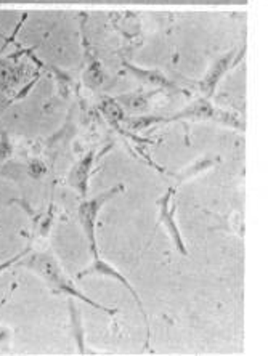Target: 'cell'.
Segmentation results:
<instances>
[{
  "label": "cell",
  "mask_w": 268,
  "mask_h": 356,
  "mask_svg": "<svg viewBox=\"0 0 268 356\" xmlns=\"http://www.w3.org/2000/svg\"><path fill=\"white\" fill-rule=\"evenodd\" d=\"M173 195H175V190L169 188L162 197L157 201V206H159V222L164 225L167 233L171 234V239L173 241V245H175L178 252L182 255H188V250L185 248V243H183L180 228L175 222V204H173Z\"/></svg>",
  "instance_id": "3"
},
{
  "label": "cell",
  "mask_w": 268,
  "mask_h": 356,
  "mask_svg": "<svg viewBox=\"0 0 268 356\" xmlns=\"http://www.w3.org/2000/svg\"><path fill=\"white\" fill-rule=\"evenodd\" d=\"M12 154H13L12 141H10L7 134H3L2 137H0V164H2L3 161H7L8 158H12Z\"/></svg>",
  "instance_id": "7"
},
{
  "label": "cell",
  "mask_w": 268,
  "mask_h": 356,
  "mask_svg": "<svg viewBox=\"0 0 268 356\" xmlns=\"http://www.w3.org/2000/svg\"><path fill=\"white\" fill-rule=\"evenodd\" d=\"M130 108L132 109H143L145 108V104H146V102H145V98H140V97H136V98H132L130 99V102L127 103Z\"/></svg>",
  "instance_id": "11"
},
{
  "label": "cell",
  "mask_w": 268,
  "mask_h": 356,
  "mask_svg": "<svg viewBox=\"0 0 268 356\" xmlns=\"http://www.w3.org/2000/svg\"><path fill=\"white\" fill-rule=\"evenodd\" d=\"M93 156H95L93 151L84 156V159L77 162L76 167L70 174V185L74 188L81 196H86L88 191V178H90V172L93 165Z\"/></svg>",
  "instance_id": "5"
},
{
  "label": "cell",
  "mask_w": 268,
  "mask_h": 356,
  "mask_svg": "<svg viewBox=\"0 0 268 356\" xmlns=\"http://www.w3.org/2000/svg\"><path fill=\"white\" fill-rule=\"evenodd\" d=\"M23 265L33 270L34 273H38L42 280L49 282V284L54 287L56 292H60V294H65L68 297H74V298H77V300L87 303V305L93 307L95 310L107 313V315H109V316H113L118 313V310H113V308H107V307L100 305V303L93 302L90 297L82 294V292L79 291L74 284H72V281L70 280V277L63 273L61 266L58 265L56 260L54 257H50V255L34 254V255H31L29 259H26Z\"/></svg>",
  "instance_id": "1"
},
{
  "label": "cell",
  "mask_w": 268,
  "mask_h": 356,
  "mask_svg": "<svg viewBox=\"0 0 268 356\" xmlns=\"http://www.w3.org/2000/svg\"><path fill=\"white\" fill-rule=\"evenodd\" d=\"M102 111L104 113V116H108L113 120H123L124 119V111L123 108L119 106L114 99H103L102 102Z\"/></svg>",
  "instance_id": "6"
},
{
  "label": "cell",
  "mask_w": 268,
  "mask_h": 356,
  "mask_svg": "<svg viewBox=\"0 0 268 356\" xmlns=\"http://www.w3.org/2000/svg\"><path fill=\"white\" fill-rule=\"evenodd\" d=\"M28 172H29L31 177L38 180V178H42V177H44V175L47 174V165H45L42 161L34 159V161L29 164Z\"/></svg>",
  "instance_id": "8"
},
{
  "label": "cell",
  "mask_w": 268,
  "mask_h": 356,
  "mask_svg": "<svg viewBox=\"0 0 268 356\" xmlns=\"http://www.w3.org/2000/svg\"><path fill=\"white\" fill-rule=\"evenodd\" d=\"M12 79H13L12 70H10V67H7V66L0 67V87H2L3 90L10 86V82H12Z\"/></svg>",
  "instance_id": "10"
},
{
  "label": "cell",
  "mask_w": 268,
  "mask_h": 356,
  "mask_svg": "<svg viewBox=\"0 0 268 356\" xmlns=\"http://www.w3.org/2000/svg\"><path fill=\"white\" fill-rule=\"evenodd\" d=\"M28 254H29V249H24V250H21L19 254L15 255V257L8 259L7 261H2V264H0V275H2L3 271H7L10 266H13L15 264H17V261H19L23 257H26V255H28Z\"/></svg>",
  "instance_id": "9"
},
{
  "label": "cell",
  "mask_w": 268,
  "mask_h": 356,
  "mask_svg": "<svg viewBox=\"0 0 268 356\" xmlns=\"http://www.w3.org/2000/svg\"><path fill=\"white\" fill-rule=\"evenodd\" d=\"M88 275H102V276H109V277H113V280L119 281L120 284H123V286L125 287V289H127V291L130 292V294H132V297L135 298L136 305H139V308H140V313H141V316H143V319H145V324H146V331H148V334H150L148 316H146L145 307H143V303H141V300H140L139 294H136V291L134 289V286L130 284V282H129L127 277H125L123 273H119V271L116 270L114 266H111V265H109V264H107V261H103V260L100 259V257H95V261H93V265H92V266H88V268H87L86 271H82V273H79L77 276H79V277H84V276H88Z\"/></svg>",
  "instance_id": "4"
},
{
  "label": "cell",
  "mask_w": 268,
  "mask_h": 356,
  "mask_svg": "<svg viewBox=\"0 0 268 356\" xmlns=\"http://www.w3.org/2000/svg\"><path fill=\"white\" fill-rule=\"evenodd\" d=\"M124 191L123 185H116L111 190L100 193L97 197L88 199V201H84L79 207V220H81L82 229L86 233L88 239V244H90V250L93 257H98V249H97V234H95V227H97V217L100 211H102L104 204L119 195V193Z\"/></svg>",
  "instance_id": "2"
}]
</instances>
